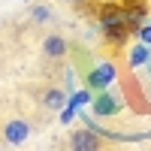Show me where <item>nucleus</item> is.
Wrapping results in <instances>:
<instances>
[{"instance_id": "f257e3e1", "label": "nucleus", "mask_w": 151, "mask_h": 151, "mask_svg": "<svg viewBox=\"0 0 151 151\" xmlns=\"http://www.w3.org/2000/svg\"><path fill=\"white\" fill-rule=\"evenodd\" d=\"M115 82V67L112 64H100L91 70V76H88V85L94 88V91H106V88Z\"/></svg>"}, {"instance_id": "f03ea898", "label": "nucleus", "mask_w": 151, "mask_h": 151, "mask_svg": "<svg viewBox=\"0 0 151 151\" xmlns=\"http://www.w3.org/2000/svg\"><path fill=\"white\" fill-rule=\"evenodd\" d=\"M27 133H30V124L27 121H9L6 127H3V139L9 142V145H21L24 139H27Z\"/></svg>"}, {"instance_id": "7ed1b4c3", "label": "nucleus", "mask_w": 151, "mask_h": 151, "mask_svg": "<svg viewBox=\"0 0 151 151\" xmlns=\"http://www.w3.org/2000/svg\"><path fill=\"white\" fill-rule=\"evenodd\" d=\"M70 145L79 148V151H88V148H100V139L94 136V130L88 127V130H79V133H76L73 139H70Z\"/></svg>"}, {"instance_id": "20e7f679", "label": "nucleus", "mask_w": 151, "mask_h": 151, "mask_svg": "<svg viewBox=\"0 0 151 151\" xmlns=\"http://www.w3.org/2000/svg\"><path fill=\"white\" fill-rule=\"evenodd\" d=\"M118 109L121 106H118V100L112 97V94H100L94 100V115H100V118H103V115H115Z\"/></svg>"}, {"instance_id": "39448f33", "label": "nucleus", "mask_w": 151, "mask_h": 151, "mask_svg": "<svg viewBox=\"0 0 151 151\" xmlns=\"http://www.w3.org/2000/svg\"><path fill=\"white\" fill-rule=\"evenodd\" d=\"M42 48H45V55H48V58H60V55L67 52V45H64V40H60V36H48Z\"/></svg>"}, {"instance_id": "423d86ee", "label": "nucleus", "mask_w": 151, "mask_h": 151, "mask_svg": "<svg viewBox=\"0 0 151 151\" xmlns=\"http://www.w3.org/2000/svg\"><path fill=\"white\" fill-rule=\"evenodd\" d=\"M142 64H148V45L145 42L130 48V67H142Z\"/></svg>"}, {"instance_id": "0eeeda50", "label": "nucleus", "mask_w": 151, "mask_h": 151, "mask_svg": "<svg viewBox=\"0 0 151 151\" xmlns=\"http://www.w3.org/2000/svg\"><path fill=\"white\" fill-rule=\"evenodd\" d=\"M85 103H91V94L88 91H79V94H73L70 97V103H67V109H73V112H79Z\"/></svg>"}, {"instance_id": "6e6552de", "label": "nucleus", "mask_w": 151, "mask_h": 151, "mask_svg": "<svg viewBox=\"0 0 151 151\" xmlns=\"http://www.w3.org/2000/svg\"><path fill=\"white\" fill-rule=\"evenodd\" d=\"M45 106L48 109H64V91H48L45 94Z\"/></svg>"}, {"instance_id": "1a4fd4ad", "label": "nucleus", "mask_w": 151, "mask_h": 151, "mask_svg": "<svg viewBox=\"0 0 151 151\" xmlns=\"http://www.w3.org/2000/svg\"><path fill=\"white\" fill-rule=\"evenodd\" d=\"M136 36H139V42H145V45H151V24H142V27L136 30Z\"/></svg>"}, {"instance_id": "9d476101", "label": "nucleus", "mask_w": 151, "mask_h": 151, "mask_svg": "<svg viewBox=\"0 0 151 151\" xmlns=\"http://www.w3.org/2000/svg\"><path fill=\"white\" fill-rule=\"evenodd\" d=\"M33 15L40 18V21H45V18H48V9H45V6H33Z\"/></svg>"}, {"instance_id": "9b49d317", "label": "nucleus", "mask_w": 151, "mask_h": 151, "mask_svg": "<svg viewBox=\"0 0 151 151\" xmlns=\"http://www.w3.org/2000/svg\"><path fill=\"white\" fill-rule=\"evenodd\" d=\"M67 3H85V0H67Z\"/></svg>"}, {"instance_id": "f8f14e48", "label": "nucleus", "mask_w": 151, "mask_h": 151, "mask_svg": "<svg viewBox=\"0 0 151 151\" xmlns=\"http://www.w3.org/2000/svg\"><path fill=\"white\" fill-rule=\"evenodd\" d=\"M148 60H151V45H148Z\"/></svg>"}]
</instances>
